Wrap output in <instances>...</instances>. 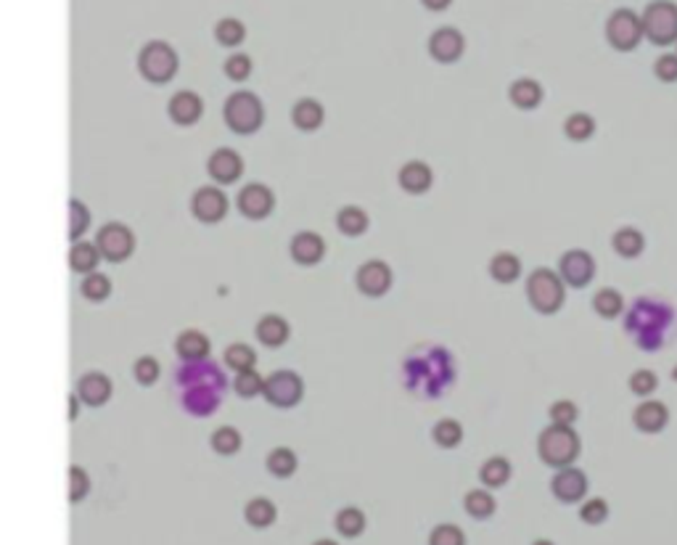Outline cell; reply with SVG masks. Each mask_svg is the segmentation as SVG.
Segmentation results:
<instances>
[{
	"mask_svg": "<svg viewBox=\"0 0 677 545\" xmlns=\"http://www.w3.org/2000/svg\"><path fill=\"white\" fill-rule=\"evenodd\" d=\"M226 373L210 358L183 361L172 373V389L180 408L191 416H210L220 408L226 395Z\"/></svg>",
	"mask_w": 677,
	"mask_h": 545,
	"instance_id": "obj_1",
	"label": "cell"
},
{
	"mask_svg": "<svg viewBox=\"0 0 677 545\" xmlns=\"http://www.w3.org/2000/svg\"><path fill=\"white\" fill-rule=\"evenodd\" d=\"M673 323H675L673 304L656 297H638L624 312V331L646 353L664 347Z\"/></svg>",
	"mask_w": 677,
	"mask_h": 545,
	"instance_id": "obj_2",
	"label": "cell"
},
{
	"mask_svg": "<svg viewBox=\"0 0 677 545\" xmlns=\"http://www.w3.org/2000/svg\"><path fill=\"white\" fill-rule=\"evenodd\" d=\"M405 387L407 392L418 395V397H440L452 384V361L450 353L442 347H421L416 350L405 365Z\"/></svg>",
	"mask_w": 677,
	"mask_h": 545,
	"instance_id": "obj_3",
	"label": "cell"
},
{
	"mask_svg": "<svg viewBox=\"0 0 677 545\" xmlns=\"http://www.w3.org/2000/svg\"><path fill=\"white\" fill-rule=\"evenodd\" d=\"M579 453H582V439L574 431V426L548 424L537 437V456L551 469L574 466Z\"/></svg>",
	"mask_w": 677,
	"mask_h": 545,
	"instance_id": "obj_4",
	"label": "cell"
},
{
	"mask_svg": "<svg viewBox=\"0 0 677 545\" xmlns=\"http://www.w3.org/2000/svg\"><path fill=\"white\" fill-rule=\"evenodd\" d=\"M524 294L540 315H556L566 304V284L553 268H535L527 276Z\"/></svg>",
	"mask_w": 677,
	"mask_h": 545,
	"instance_id": "obj_5",
	"label": "cell"
},
{
	"mask_svg": "<svg viewBox=\"0 0 677 545\" xmlns=\"http://www.w3.org/2000/svg\"><path fill=\"white\" fill-rule=\"evenodd\" d=\"M643 38L651 40L659 48L675 46L677 40V3L675 0H651L643 13Z\"/></svg>",
	"mask_w": 677,
	"mask_h": 545,
	"instance_id": "obj_6",
	"label": "cell"
},
{
	"mask_svg": "<svg viewBox=\"0 0 677 545\" xmlns=\"http://www.w3.org/2000/svg\"><path fill=\"white\" fill-rule=\"evenodd\" d=\"M606 40L614 51L630 54L643 43V24L640 13L632 8H617L606 19Z\"/></svg>",
	"mask_w": 677,
	"mask_h": 545,
	"instance_id": "obj_7",
	"label": "cell"
},
{
	"mask_svg": "<svg viewBox=\"0 0 677 545\" xmlns=\"http://www.w3.org/2000/svg\"><path fill=\"white\" fill-rule=\"evenodd\" d=\"M226 120L230 124V130H236L241 135H249V132L260 130V124L265 120L262 101L249 90L233 93L226 104Z\"/></svg>",
	"mask_w": 677,
	"mask_h": 545,
	"instance_id": "obj_8",
	"label": "cell"
},
{
	"mask_svg": "<svg viewBox=\"0 0 677 545\" xmlns=\"http://www.w3.org/2000/svg\"><path fill=\"white\" fill-rule=\"evenodd\" d=\"M556 273L561 276L566 289H587L596 278V257L587 249H569L559 257Z\"/></svg>",
	"mask_w": 677,
	"mask_h": 545,
	"instance_id": "obj_9",
	"label": "cell"
},
{
	"mask_svg": "<svg viewBox=\"0 0 677 545\" xmlns=\"http://www.w3.org/2000/svg\"><path fill=\"white\" fill-rule=\"evenodd\" d=\"M395 284V273H392V265L387 260H365L357 273H355V286L360 294L371 297V300H379L384 297Z\"/></svg>",
	"mask_w": 677,
	"mask_h": 545,
	"instance_id": "obj_10",
	"label": "cell"
},
{
	"mask_svg": "<svg viewBox=\"0 0 677 545\" xmlns=\"http://www.w3.org/2000/svg\"><path fill=\"white\" fill-rule=\"evenodd\" d=\"M262 395L276 408H294L304 395V381L294 370H276L265 379Z\"/></svg>",
	"mask_w": 677,
	"mask_h": 545,
	"instance_id": "obj_11",
	"label": "cell"
},
{
	"mask_svg": "<svg viewBox=\"0 0 677 545\" xmlns=\"http://www.w3.org/2000/svg\"><path fill=\"white\" fill-rule=\"evenodd\" d=\"M587 474L577 466H566L556 469L553 480H551V492L556 500L561 503H582L587 495Z\"/></svg>",
	"mask_w": 677,
	"mask_h": 545,
	"instance_id": "obj_12",
	"label": "cell"
},
{
	"mask_svg": "<svg viewBox=\"0 0 677 545\" xmlns=\"http://www.w3.org/2000/svg\"><path fill=\"white\" fill-rule=\"evenodd\" d=\"M466 54V38L455 27H440L429 35V56L440 64H455Z\"/></svg>",
	"mask_w": 677,
	"mask_h": 545,
	"instance_id": "obj_13",
	"label": "cell"
},
{
	"mask_svg": "<svg viewBox=\"0 0 677 545\" xmlns=\"http://www.w3.org/2000/svg\"><path fill=\"white\" fill-rule=\"evenodd\" d=\"M175 66H177L175 54H172V48L165 46V43H149V46L143 48V54H141V72H143L149 80H154V82H162V80L172 77Z\"/></svg>",
	"mask_w": 677,
	"mask_h": 545,
	"instance_id": "obj_14",
	"label": "cell"
},
{
	"mask_svg": "<svg viewBox=\"0 0 677 545\" xmlns=\"http://www.w3.org/2000/svg\"><path fill=\"white\" fill-rule=\"evenodd\" d=\"M273 207H276V196L268 185L252 183V185L241 188V193H238V209L252 220L268 217L273 212Z\"/></svg>",
	"mask_w": 677,
	"mask_h": 545,
	"instance_id": "obj_15",
	"label": "cell"
},
{
	"mask_svg": "<svg viewBox=\"0 0 677 545\" xmlns=\"http://www.w3.org/2000/svg\"><path fill=\"white\" fill-rule=\"evenodd\" d=\"M632 424L643 434H659L670 424V408L662 400L646 397L635 411H632Z\"/></svg>",
	"mask_w": 677,
	"mask_h": 545,
	"instance_id": "obj_16",
	"label": "cell"
},
{
	"mask_svg": "<svg viewBox=\"0 0 677 545\" xmlns=\"http://www.w3.org/2000/svg\"><path fill=\"white\" fill-rule=\"evenodd\" d=\"M288 251H291V260H294L296 265L313 268V265L323 262V257H326V242H323V236L315 234V231H299V234L291 239Z\"/></svg>",
	"mask_w": 677,
	"mask_h": 545,
	"instance_id": "obj_17",
	"label": "cell"
},
{
	"mask_svg": "<svg viewBox=\"0 0 677 545\" xmlns=\"http://www.w3.org/2000/svg\"><path fill=\"white\" fill-rule=\"evenodd\" d=\"M397 183L405 193L410 196H421L434 185V170L424 162V159H410L399 167Z\"/></svg>",
	"mask_w": 677,
	"mask_h": 545,
	"instance_id": "obj_18",
	"label": "cell"
},
{
	"mask_svg": "<svg viewBox=\"0 0 677 545\" xmlns=\"http://www.w3.org/2000/svg\"><path fill=\"white\" fill-rule=\"evenodd\" d=\"M543 98H545V90H543V85H540L535 77H518V80H513L510 88H508V101H510L516 109H521V112L537 109V106L543 104Z\"/></svg>",
	"mask_w": 677,
	"mask_h": 545,
	"instance_id": "obj_19",
	"label": "cell"
},
{
	"mask_svg": "<svg viewBox=\"0 0 677 545\" xmlns=\"http://www.w3.org/2000/svg\"><path fill=\"white\" fill-rule=\"evenodd\" d=\"M487 270H490V278H493L495 284L510 286V284H516V281L521 278L524 265H521V257H518V254H513V251H498V254H493Z\"/></svg>",
	"mask_w": 677,
	"mask_h": 545,
	"instance_id": "obj_20",
	"label": "cell"
},
{
	"mask_svg": "<svg viewBox=\"0 0 677 545\" xmlns=\"http://www.w3.org/2000/svg\"><path fill=\"white\" fill-rule=\"evenodd\" d=\"M463 508H466V514H468L471 519L484 522V519L495 516L498 500H495L493 490H487V487H474V490H468V492L463 495Z\"/></svg>",
	"mask_w": 677,
	"mask_h": 545,
	"instance_id": "obj_21",
	"label": "cell"
},
{
	"mask_svg": "<svg viewBox=\"0 0 677 545\" xmlns=\"http://www.w3.org/2000/svg\"><path fill=\"white\" fill-rule=\"evenodd\" d=\"M368 226H371V217H368V212H365L363 207H357V204H347V207H341L337 212L338 234L347 236V239L363 236V234L368 231Z\"/></svg>",
	"mask_w": 677,
	"mask_h": 545,
	"instance_id": "obj_22",
	"label": "cell"
},
{
	"mask_svg": "<svg viewBox=\"0 0 677 545\" xmlns=\"http://www.w3.org/2000/svg\"><path fill=\"white\" fill-rule=\"evenodd\" d=\"M323 120H326V109L318 98H299L291 109V122L304 132L318 130Z\"/></svg>",
	"mask_w": 677,
	"mask_h": 545,
	"instance_id": "obj_23",
	"label": "cell"
},
{
	"mask_svg": "<svg viewBox=\"0 0 677 545\" xmlns=\"http://www.w3.org/2000/svg\"><path fill=\"white\" fill-rule=\"evenodd\" d=\"M193 209H196V215H199L201 220L215 223V220H220V217L226 215L227 199L223 196V191H218V188H204V191L196 193Z\"/></svg>",
	"mask_w": 677,
	"mask_h": 545,
	"instance_id": "obj_24",
	"label": "cell"
},
{
	"mask_svg": "<svg viewBox=\"0 0 677 545\" xmlns=\"http://www.w3.org/2000/svg\"><path fill=\"white\" fill-rule=\"evenodd\" d=\"M510 474H513V469H510V461L506 456H490L479 469V482L487 490H501L510 482Z\"/></svg>",
	"mask_w": 677,
	"mask_h": 545,
	"instance_id": "obj_25",
	"label": "cell"
},
{
	"mask_svg": "<svg viewBox=\"0 0 677 545\" xmlns=\"http://www.w3.org/2000/svg\"><path fill=\"white\" fill-rule=\"evenodd\" d=\"M334 527H337V532L341 535V538L355 541V538H360V535L365 532V527H368V516H365V511H363V508H357V506H344V508H338L337 511Z\"/></svg>",
	"mask_w": 677,
	"mask_h": 545,
	"instance_id": "obj_26",
	"label": "cell"
},
{
	"mask_svg": "<svg viewBox=\"0 0 677 545\" xmlns=\"http://www.w3.org/2000/svg\"><path fill=\"white\" fill-rule=\"evenodd\" d=\"M612 249L624 257V260H635V257H640L643 254V249H646V236H643V231H638L635 226H624L620 231H614V236H612Z\"/></svg>",
	"mask_w": 677,
	"mask_h": 545,
	"instance_id": "obj_27",
	"label": "cell"
},
{
	"mask_svg": "<svg viewBox=\"0 0 677 545\" xmlns=\"http://www.w3.org/2000/svg\"><path fill=\"white\" fill-rule=\"evenodd\" d=\"M288 334H291V326L283 320L281 315H265L257 323V336L268 347H281V345H286Z\"/></svg>",
	"mask_w": 677,
	"mask_h": 545,
	"instance_id": "obj_28",
	"label": "cell"
},
{
	"mask_svg": "<svg viewBox=\"0 0 677 545\" xmlns=\"http://www.w3.org/2000/svg\"><path fill=\"white\" fill-rule=\"evenodd\" d=\"M244 165H241V157L236 151H218L212 159H210V173L212 178H218L220 183H233L238 175H241Z\"/></svg>",
	"mask_w": 677,
	"mask_h": 545,
	"instance_id": "obj_29",
	"label": "cell"
},
{
	"mask_svg": "<svg viewBox=\"0 0 677 545\" xmlns=\"http://www.w3.org/2000/svg\"><path fill=\"white\" fill-rule=\"evenodd\" d=\"M593 310L598 318H606V320H614L624 312V297H621L620 289L614 286H604L593 294Z\"/></svg>",
	"mask_w": 677,
	"mask_h": 545,
	"instance_id": "obj_30",
	"label": "cell"
},
{
	"mask_svg": "<svg viewBox=\"0 0 677 545\" xmlns=\"http://www.w3.org/2000/svg\"><path fill=\"white\" fill-rule=\"evenodd\" d=\"M99 243H101L104 254H107V257H112V260H122V257H127V254H130V249H133V239H130V234H127L124 228H119V226H109V228H104V234L99 236Z\"/></svg>",
	"mask_w": 677,
	"mask_h": 545,
	"instance_id": "obj_31",
	"label": "cell"
},
{
	"mask_svg": "<svg viewBox=\"0 0 677 545\" xmlns=\"http://www.w3.org/2000/svg\"><path fill=\"white\" fill-rule=\"evenodd\" d=\"M596 120L587 112H571L564 120V135L574 143H585L596 135Z\"/></svg>",
	"mask_w": 677,
	"mask_h": 545,
	"instance_id": "obj_32",
	"label": "cell"
},
{
	"mask_svg": "<svg viewBox=\"0 0 677 545\" xmlns=\"http://www.w3.org/2000/svg\"><path fill=\"white\" fill-rule=\"evenodd\" d=\"M463 426L460 422H455V419H442V422H437L434 429H432V439L442 447V450H452V447H458L460 442H463Z\"/></svg>",
	"mask_w": 677,
	"mask_h": 545,
	"instance_id": "obj_33",
	"label": "cell"
},
{
	"mask_svg": "<svg viewBox=\"0 0 677 545\" xmlns=\"http://www.w3.org/2000/svg\"><path fill=\"white\" fill-rule=\"evenodd\" d=\"M627 384H630V392L635 395V397H651L656 389H659V376H656V370H651V368H638V370H632L630 373V379H627Z\"/></svg>",
	"mask_w": 677,
	"mask_h": 545,
	"instance_id": "obj_34",
	"label": "cell"
},
{
	"mask_svg": "<svg viewBox=\"0 0 677 545\" xmlns=\"http://www.w3.org/2000/svg\"><path fill=\"white\" fill-rule=\"evenodd\" d=\"M296 466H299V461H296V453H294L291 447H276V450L268 456V469H270V474L279 477V480L291 477V474L296 472Z\"/></svg>",
	"mask_w": 677,
	"mask_h": 545,
	"instance_id": "obj_35",
	"label": "cell"
},
{
	"mask_svg": "<svg viewBox=\"0 0 677 545\" xmlns=\"http://www.w3.org/2000/svg\"><path fill=\"white\" fill-rule=\"evenodd\" d=\"M169 112H172L175 120L188 124V122H193L201 115V101L193 93H177L175 101H172V106H169Z\"/></svg>",
	"mask_w": 677,
	"mask_h": 545,
	"instance_id": "obj_36",
	"label": "cell"
},
{
	"mask_svg": "<svg viewBox=\"0 0 677 545\" xmlns=\"http://www.w3.org/2000/svg\"><path fill=\"white\" fill-rule=\"evenodd\" d=\"M246 519H249V524H254V527H270L273 522H276V506L268 500V498H254L249 506H246Z\"/></svg>",
	"mask_w": 677,
	"mask_h": 545,
	"instance_id": "obj_37",
	"label": "cell"
},
{
	"mask_svg": "<svg viewBox=\"0 0 677 545\" xmlns=\"http://www.w3.org/2000/svg\"><path fill=\"white\" fill-rule=\"evenodd\" d=\"M579 519L590 527H598L609 519V503L604 498H587L579 506Z\"/></svg>",
	"mask_w": 677,
	"mask_h": 545,
	"instance_id": "obj_38",
	"label": "cell"
},
{
	"mask_svg": "<svg viewBox=\"0 0 677 545\" xmlns=\"http://www.w3.org/2000/svg\"><path fill=\"white\" fill-rule=\"evenodd\" d=\"M177 350H180V355H183L185 361H196V358H207L210 345H207V339H204L201 334L188 331V334H183V336H180Z\"/></svg>",
	"mask_w": 677,
	"mask_h": 545,
	"instance_id": "obj_39",
	"label": "cell"
},
{
	"mask_svg": "<svg viewBox=\"0 0 677 545\" xmlns=\"http://www.w3.org/2000/svg\"><path fill=\"white\" fill-rule=\"evenodd\" d=\"M548 419L551 424H561V426H574L577 419H579V408L574 400H556L551 408H548Z\"/></svg>",
	"mask_w": 677,
	"mask_h": 545,
	"instance_id": "obj_40",
	"label": "cell"
},
{
	"mask_svg": "<svg viewBox=\"0 0 677 545\" xmlns=\"http://www.w3.org/2000/svg\"><path fill=\"white\" fill-rule=\"evenodd\" d=\"M80 392H82V397L88 403L99 405V403H104L109 397V381L104 376H88V379H82Z\"/></svg>",
	"mask_w": 677,
	"mask_h": 545,
	"instance_id": "obj_41",
	"label": "cell"
},
{
	"mask_svg": "<svg viewBox=\"0 0 677 545\" xmlns=\"http://www.w3.org/2000/svg\"><path fill=\"white\" fill-rule=\"evenodd\" d=\"M429 545H466V532L458 524H437L429 532Z\"/></svg>",
	"mask_w": 677,
	"mask_h": 545,
	"instance_id": "obj_42",
	"label": "cell"
},
{
	"mask_svg": "<svg viewBox=\"0 0 677 545\" xmlns=\"http://www.w3.org/2000/svg\"><path fill=\"white\" fill-rule=\"evenodd\" d=\"M226 361L230 368H236L241 373V370H252L254 368L257 355H254V350L249 345H233V347H227Z\"/></svg>",
	"mask_w": 677,
	"mask_h": 545,
	"instance_id": "obj_43",
	"label": "cell"
},
{
	"mask_svg": "<svg viewBox=\"0 0 677 545\" xmlns=\"http://www.w3.org/2000/svg\"><path fill=\"white\" fill-rule=\"evenodd\" d=\"M215 35L223 46H238L244 38H246V30L238 19H223L218 27H215Z\"/></svg>",
	"mask_w": 677,
	"mask_h": 545,
	"instance_id": "obj_44",
	"label": "cell"
},
{
	"mask_svg": "<svg viewBox=\"0 0 677 545\" xmlns=\"http://www.w3.org/2000/svg\"><path fill=\"white\" fill-rule=\"evenodd\" d=\"M212 445H215V450H218V453L230 456V453H236V450L241 447V434H238L236 429H230V426H223V429H218V431H215Z\"/></svg>",
	"mask_w": 677,
	"mask_h": 545,
	"instance_id": "obj_45",
	"label": "cell"
},
{
	"mask_svg": "<svg viewBox=\"0 0 677 545\" xmlns=\"http://www.w3.org/2000/svg\"><path fill=\"white\" fill-rule=\"evenodd\" d=\"M262 387H265V379L257 376L254 370H241L238 379H236V392L241 397H254V395L262 392Z\"/></svg>",
	"mask_w": 677,
	"mask_h": 545,
	"instance_id": "obj_46",
	"label": "cell"
},
{
	"mask_svg": "<svg viewBox=\"0 0 677 545\" xmlns=\"http://www.w3.org/2000/svg\"><path fill=\"white\" fill-rule=\"evenodd\" d=\"M654 77L659 80V82H667V85H673L677 82V54H662L659 59L654 61Z\"/></svg>",
	"mask_w": 677,
	"mask_h": 545,
	"instance_id": "obj_47",
	"label": "cell"
},
{
	"mask_svg": "<svg viewBox=\"0 0 677 545\" xmlns=\"http://www.w3.org/2000/svg\"><path fill=\"white\" fill-rule=\"evenodd\" d=\"M226 74L230 80H246L252 74V61L244 54H236L226 61Z\"/></svg>",
	"mask_w": 677,
	"mask_h": 545,
	"instance_id": "obj_48",
	"label": "cell"
},
{
	"mask_svg": "<svg viewBox=\"0 0 677 545\" xmlns=\"http://www.w3.org/2000/svg\"><path fill=\"white\" fill-rule=\"evenodd\" d=\"M72 265H74L77 270H90V268L96 265L93 249H90V246H77L74 254H72Z\"/></svg>",
	"mask_w": 677,
	"mask_h": 545,
	"instance_id": "obj_49",
	"label": "cell"
},
{
	"mask_svg": "<svg viewBox=\"0 0 677 545\" xmlns=\"http://www.w3.org/2000/svg\"><path fill=\"white\" fill-rule=\"evenodd\" d=\"M82 289H85V294H88V297H93V300H101V297H104V294L109 292V284H107V281H104L101 276H93L90 281H85V286H82Z\"/></svg>",
	"mask_w": 677,
	"mask_h": 545,
	"instance_id": "obj_50",
	"label": "cell"
},
{
	"mask_svg": "<svg viewBox=\"0 0 677 545\" xmlns=\"http://www.w3.org/2000/svg\"><path fill=\"white\" fill-rule=\"evenodd\" d=\"M154 376H157V363H154V361H141V363H138V379H141L143 384H151Z\"/></svg>",
	"mask_w": 677,
	"mask_h": 545,
	"instance_id": "obj_51",
	"label": "cell"
},
{
	"mask_svg": "<svg viewBox=\"0 0 677 545\" xmlns=\"http://www.w3.org/2000/svg\"><path fill=\"white\" fill-rule=\"evenodd\" d=\"M421 5H424L426 11H432V13H442V11L450 8L452 0H421Z\"/></svg>",
	"mask_w": 677,
	"mask_h": 545,
	"instance_id": "obj_52",
	"label": "cell"
},
{
	"mask_svg": "<svg viewBox=\"0 0 677 545\" xmlns=\"http://www.w3.org/2000/svg\"><path fill=\"white\" fill-rule=\"evenodd\" d=\"M82 223L88 226V215L82 217V215H80V207L74 204V226H72V234H74V236L80 234V226H82Z\"/></svg>",
	"mask_w": 677,
	"mask_h": 545,
	"instance_id": "obj_53",
	"label": "cell"
},
{
	"mask_svg": "<svg viewBox=\"0 0 677 545\" xmlns=\"http://www.w3.org/2000/svg\"><path fill=\"white\" fill-rule=\"evenodd\" d=\"M532 545H556L553 541H548V538H537V541H532Z\"/></svg>",
	"mask_w": 677,
	"mask_h": 545,
	"instance_id": "obj_54",
	"label": "cell"
},
{
	"mask_svg": "<svg viewBox=\"0 0 677 545\" xmlns=\"http://www.w3.org/2000/svg\"><path fill=\"white\" fill-rule=\"evenodd\" d=\"M313 545H338L337 541H329V538H321V541H315Z\"/></svg>",
	"mask_w": 677,
	"mask_h": 545,
	"instance_id": "obj_55",
	"label": "cell"
},
{
	"mask_svg": "<svg viewBox=\"0 0 677 545\" xmlns=\"http://www.w3.org/2000/svg\"><path fill=\"white\" fill-rule=\"evenodd\" d=\"M673 381L677 384V363H675V368H673Z\"/></svg>",
	"mask_w": 677,
	"mask_h": 545,
	"instance_id": "obj_56",
	"label": "cell"
},
{
	"mask_svg": "<svg viewBox=\"0 0 677 545\" xmlns=\"http://www.w3.org/2000/svg\"><path fill=\"white\" fill-rule=\"evenodd\" d=\"M675 54H677V40H675Z\"/></svg>",
	"mask_w": 677,
	"mask_h": 545,
	"instance_id": "obj_57",
	"label": "cell"
}]
</instances>
